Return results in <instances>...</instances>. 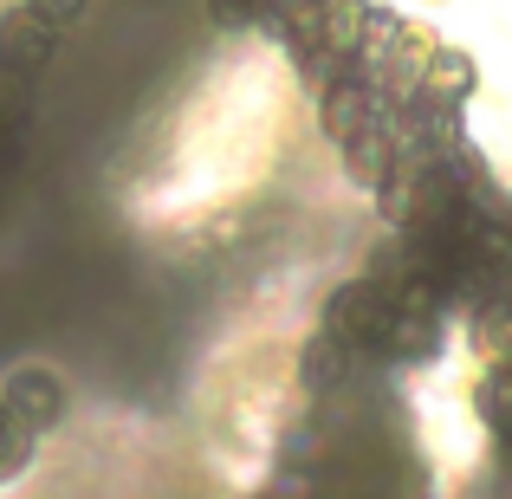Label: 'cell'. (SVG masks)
<instances>
[{
    "mask_svg": "<svg viewBox=\"0 0 512 499\" xmlns=\"http://www.w3.org/2000/svg\"><path fill=\"white\" fill-rule=\"evenodd\" d=\"M26 13H33L39 26H52V33H65V26L78 20V13H85V0H20Z\"/></svg>",
    "mask_w": 512,
    "mask_h": 499,
    "instance_id": "cell-3",
    "label": "cell"
},
{
    "mask_svg": "<svg viewBox=\"0 0 512 499\" xmlns=\"http://www.w3.org/2000/svg\"><path fill=\"white\" fill-rule=\"evenodd\" d=\"M0 409H7L13 422H26L33 435H46V428L65 422V383L52 370H39V363H26V370H13L7 383H0Z\"/></svg>",
    "mask_w": 512,
    "mask_h": 499,
    "instance_id": "cell-1",
    "label": "cell"
},
{
    "mask_svg": "<svg viewBox=\"0 0 512 499\" xmlns=\"http://www.w3.org/2000/svg\"><path fill=\"white\" fill-rule=\"evenodd\" d=\"M52 52H59V33H52V26H39L26 7H7V13H0V72L33 78V72H46Z\"/></svg>",
    "mask_w": 512,
    "mask_h": 499,
    "instance_id": "cell-2",
    "label": "cell"
}]
</instances>
